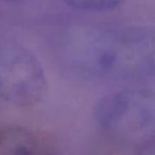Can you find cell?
<instances>
[{
    "instance_id": "7a4b0ae2",
    "label": "cell",
    "mask_w": 155,
    "mask_h": 155,
    "mask_svg": "<svg viewBox=\"0 0 155 155\" xmlns=\"http://www.w3.org/2000/svg\"><path fill=\"white\" fill-rule=\"evenodd\" d=\"M94 117L110 141L138 149L155 140V91L132 88L109 94L97 102Z\"/></svg>"
},
{
    "instance_id": "5b68a950",
    "label": "cell",
    "mask_w": 155,
    "mask_h": 155,
    "mask_svg": "<svg viewBox=\"0 0 155 155\" xmlns=\"http://www.w3.org/2000/svg\"><path fill=\"white\" fill-rule=\"evenodd\" d=\"M73 8L87 12H106L118 8L124 0H61Z\"/></svg>"
},
{
    "instance_id": "6da1fadb",
    "label": "cell",
    "mask_w": 155,
    "mask_h": 155,
    "mask_svg": "<svg viewBox=\"0 0 155 155\" xmlns=\"http://www.w3.org/2000/svg\"><path fill=\"white\" fill-rule=\"evenodd\" d=\"M51 42L58 68L75 79L127 82L155 75L154 27L77 23Z\"/></svg>"
},
{
    "instance_id": "277c9868",
    "label": "cell",
    "mask_w": 155,
    "mask_h": 155,
    "mask_svg": "<svg viewBox=\"0 0 155 155\" xmlns=\"http://www.w3.org/2000/svg\"><path fill=\"white\" fill-rule=\"evenodd\" d=\"M38 140L30 129L11 124L0 129V155H37Z\"/></svg>"
},
{
    "instance_id": "8992f818",
    "label": "cell",
    "mask_w": 155,
    "mask_h": 155,
    "mask_svg": "<svg viewBox=\"0 0 155 155\" xmlns=\"http://www.w3.org/2000/svg\"><path fill=\"white\" fill-rule=\"evenodd\" d=\"M136 155H155V140L149 141L136 149Z\"/></svg>"
},
{
    "instance_id": "3957f363",
    "label": "cell",
    "mask_w": 155,
    "mask_h": 155,
    "mask_svg": "<svg viewBox=\"0 0 155 155\" xmlns=\"http://www.w3.org/2000/svg\"><path fill=\"white\" fill-rule=\"evenodd\" d=\"M48 89L45 70L32 51L0 36V99L18 107H34Z\"/></svg>"
},
{
    "instance_id": "52a82bcc",
    "label": "cell",
    "mask_w": 155,
    "mask_h": 155,
    "mask_svg": "<svg viewBox=\"0 0 155 155\" xmlns=\"http://www.w3.org/2000/svg\"><path fill=\"white\" fill-rule=\"evenodd\" d=\"M6 1H10V2H25L27 0H6Z\"/></svg>"
}]
</instances>
